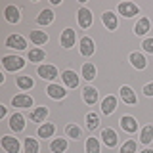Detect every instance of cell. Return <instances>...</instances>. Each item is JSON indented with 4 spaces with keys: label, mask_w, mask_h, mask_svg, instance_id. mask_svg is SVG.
<instances>
[{
    "label": "cell",
    "mask_w": 153,
    "mask_h": 153,
    "mask_svg": "<svg viewBox=\"0 0 153 153\" xmlns=\"http://www.w3.org/2000/svg\"><path fill=\"white\" fill-rule=\"evenodd\" d=\"M2 65H4L6 71H19L23 65H25V61H23L21 57H17V56H6L2 59Z\"/></svg>",
    "instance_id": "cell-1"
},
{
    "label": "cell",
    "mask_w": 153,
    "mask_h": 153,
    "mask_svg": "<svg viewBox=\"0 0 153 153\" xmlns=\"http://www.w3.org/2000/svg\"><path fill=\"white\" fill-rule=\"evenodd\" d=\"M6 46L13 48V50H25L27 42H25V38H23L21 35H10L6 38Z\"/></svg>",
    "instance_id": "cell-2"
},
{
    "label": "cell",
    "mask_w": 153,
    "mask_h": 153,
    "mask_svg": "<svg viewBox=\"0 0 153 153\" xmlns=\"http://www.w3.org/2000/svg\"><path fill=\"white\" fill-rule=\"evenodd\" d=\"M75 40H76V35L73 29H65L61 31V36H59V42L63 48H73L75 46Z\"/></svg>",
    "instance_id": "cell-3"
},
{
    "label": "cell",
    "mask_w": 153,
    "mask_h": 153,
    "mask_svg": "<svg viewBox=\"0 0 153 153\" xmlns=\"http://www.w3.org/2000/svg\"><path fill=\"white\" fill-rule=\"evenodd\" d=\"M76 17H79V25L82 29H88L90 25H92V13H90V10L80 8L79 12H76Z\"/></svg>",
    "instance_id": "cell-4"
},
{
    "label": "cell",
    "mask_w": 153,
    "mask_h": 153,
    "mask_svg": "<svg viewBox=\"0 0 153 153\" xmlns=\"http://www.w3.org/2000/svg\"><path fill=\"white\" fill-rule=\"evenodd\" d=\"M38 75L44 80H54V79H57V69L54 65H40L38 67Z\"/></svg>",
    "instance_id": "cell-5"
},
{
    "label": "cell",
    "mask_w": 153,
    "mask_h": 153,
    "mask_svg": "<svg viewBox=\"0 0 153 153\" xmlns=\"http://www.w3.org/2000/svg\"><path fill=\"white\" fill-rule=\"evenodd\" d=\"M2 147H4L8 153H19V142H17V138L4 136V138H2Z\"/></svg>",
    "instance_id": "cell-6"
},
{
    "label": "cell",
    "mask_w": 153,
    "mask_h": 153,
    "mask_svg": "<svg viewBox=\"0 0 153 153\" xmlns=\"http://www.w3.org/2000/svg\"><path fill=\"white\" fill-rule=\"evenodd\" d=\"M119 12L123 13L124 17H132V16H138V6L136 4H132V2H123V4H119Z\"/></svg>",
    "instance_id": "cell-7"
},
{
    "label": "cell",
    "mask_w": 153,
    "mask_h": 153,
    "mask_svg": "<svg viewBox=\"0 0 153 153\" xmlns=\"http://www.w3.org/2000/svg\"><path fill=\"white\" fill-rule=\"evenodd\" d=\"M119 123H121V126L124 128V130L130 132V134L138 130V123H136V119L130 117V115H124V117H121V121H119Z\"/></svg>",
    "instance_id": "cell-8"
},
{
    "label": "cell",
    "mask_w": 153,
    "mask_h": 153,
    "mask_svg": "<svg viewBox=\"0 0 153 153\" xmlns=\"http://www.w3.org/2000/svg\"><path fill=\"white\" fill-rule=\"evenodd\" d=\"M94 40L90 36H82L80 38V54L82 56H92L94 54Z\"/></svg>",
    "instance_id": "cell-9"
},
{
    "label": "cell",
    "mask_w": 153,
    "mask_h": 153,
    "mask_svg": "<svg viewBox=\"0 0 153 153\" xmlns=\"http://www.w3.org/2000/svg\"><path fill=\"white\" fill-rule=\"evenodd\" d=\"M61 79H63V82L69 86V88H76V86H79V76H76V73L75 71H63V73H61Z\"/></svg>",
    "instance_id": "cell-10"
},
{
    "label": "cell",
    "mask_w": 153,
    "mask_h": 153,
    "mask_svg": "<svg viewBox=\"0 0 153 153\" xmlns=\"http://www.w3.org/2000/svg\"><path fill=\"white\" fill-rule=\"evenodd\" d=\"M10 126H12V130L21 132L23 128H25V119H23V115L21 113H13L12 119H10Z\"/></svg>",
    "instance_id": "cell-11"
},
{
    "label": "cell",
    "mask_w": 153,
    "mask_h": 153,
    "mask_svg": "<svg viewBox=\"0 0 153 153\" xmlns=\"http://www.w3.org/2000/svg\"><path fill=\"white\" fill-rule=\"evenodd\" d=\"M12 105L13 107H33V98L25 94H19L12 100Z\"/></svg>",
    "instance_id": "cell-12"
},
{
    "label": "cell",
    "mask_w": 153,
    "mask_h": 153,
    "mask_svg": "<svg viewBox=\"0 0 153 153\" xmlns=\"http://www.w3.org/2000/svg\"><path fill=\"white\" fill-rule=\"evenodd\" d=\"M46 92H48V96H50V98H54V100H63L65 98V88H61L59 84H50L46 88Z\"/></svg>",
    "instance_id": "cell-13"
},
{
    "label": "cell",
    "mask_w": 153,
    "mask_h": 153,
    "mask_svg": "<svg viewBox=\"0 0 153 153\" xmlns=\"http://www.w3.org/2000/svg\"><path fill=\"white\" fill-rule=\"evenodd\" d=\"M115 107H117V98H115V96H107L102 103V111L105 115H111L115 111Z\"/></svg>",
    "instance_id": "cell-14"
},
{
    "label": "cell",
    "mask_w": 153,
    "mask_h": 153,
    "mask_svg": "<svg viewBox=\"0 0 153 153\" xmlns=\"http://www.w3.org/2000/svg\"><path fill=\"white\" fill-rule=\"evenodd\" d=\"M121 98H123V102H126V103H130V105H134V103L138 102L136 94L132 92L130 86H123V88H121Z\"/></svg>",
    "instance_id": "cell-15"
},
{
    "label": "cell",
    "mask_w": 153,
    "mask_h": 153,
    "mask_svg": "<svg viewBox=\"0 0 153 153\" xmlns=\"http://www.w3.org/2000/svg\"><path fill=\"white\" fill-rule=\"evenodd\" d=\"M102 138H103V142H105L107 147H115V143H117V134H115L113 128H105L102 132Z\"/></svg>",
    "instance_id": "cell-16"
},
{
    "label": "cell",
    "mask_w": 153,
    "mask_h": 153,
    "mask_svg": "<svg viewBox=\"0 0 153 153\" xmlns=\"http://www.w3.org/2000/svg\"><path fill=\"white\" fill-rule=\"evenodd\" d=\"M102 19H103V25L107 27L109 31H115V29H117V16H115L113 12H105L102 16Z\"/></svg>",
    "instance_id": "cell-17"
},
{
    "label": "cell",
    "mask_w": 153,
    "mask_h": 153,
    "mask_svg": "<svg viewBox=\"0 0 153 153\" xmlns=\"http://www.w3.org/2000/svg\"><path fill=\"white\" fill-rule=\"evenodd\" d=\"M82 94H84V102L88 105H94L96 102H98V90L92 88V86H86Z\"/></svg>",
    "instance_id": "cell-18"
},
{
    "label": "cell",
    "mask_w": 153,
    "mask_h": 153,
    "mask_svg": "<svg viewBox=\"0 0 153 153\" xmlns=\"http://www.w3.org/2000/svg\"><path fill=\"white\" fill-rule=\"evenodd\" d=\"M50 149L54 153H63L67 149V140H65V138H56V140H52Z\"/></svg>",
    "instance_id": "cell-19"
},
{
    "label": "cell",
    "mask_w": 153,
    "mask_h": 153,
    "mask_svg": "<svg viewBox=\"0 0 153 153\" xmlns=\"http://www.w3.org/2000/svg\"><path fill=\"white\" fill-rule=\"evenodd\" d=\"M36 21H38V25H50L54 21V12L52 10H42L40 16L36 17Z\"/></svg>",
    "instance_id": "cell-20"
},
{
    "label": "cell",
    "mask_w": 153,
    "mask_h": 153,
    "mask_svg": "<svg viewBox=\"0 0 153 153\" xmlns=\"http://www.w3.org/2000/svg\"><path fill=\"white\" fill-rule=\"evenodd\" d=\"M29 36H31V40L35 42V44H38V46L48 42V35H46L44 31H31V33H29Z\"/></svg>",
    "instance_id": "cell-21"
},
{
    "label": "cell",
    "mask_w": 153,
    "mask_h": 153,
    "mask_svg": "<svg viewBox=\"0 0 153 153\" xmlns=\"http://www.w3.org/2000/svg\"><path fill=\"white\" fill-rule=\"evenodd\" d=\"M4 16H6V19L10 23H17L19 17H21V16H19V10L16 6H8L6 10H4Z\"/></svg>",
    "instance_id": "cell-22"
},
{
    "label": "cell",
    "mask_w": 153,
    "mask_h": 153,
    "mask_svg": "<svg viewBox=\"0 0 153 153\" xmlns=\"http://www.w3.org/2000/svg\"><path fill=\"white\" fill-rule=\"evenodd\" d=\"M48 117V107H36L35 111L31 113V121L33 123H42Z\"/></svg>",
    "instance_id": "cell-23"
},
{
    "label": "cell",
    "mask_w": 153,
    "mask_h": 153,
    "mask_svg": "<svg viewBox=\"0 0 153 153\" xmlns=\"http://www.w3.org/2000/svg\"><path fill=\"white\" fill-rule=\"evenodd\" d=\"M130 63L136 67V69H146V57L138 52H132L130 54Z\"/></svg>",
    "instance_id": "cell-24"
},
{
    "label": "cell",
    "mask_w": 153,
    "mask_h": 153,
    "mask_svg": "<svg viewBox=\"0 0 153 153\" xmlns=\"http://www.w3.org/2000/svg\"><path fill=\"white\" fill-rule=\"evenodd\" d=\"M147 31H149V19H147V17H142L140 21L134 25V33H136V35H146Z\"/></svg>",
    "instance_id": "cell-25"
},
{
    "label": "cell",
    "mask_w": 153,
    "mask_h": 153,
    "mask_svg": "<svg viewBox=\"0 0 153 153\" xmlns=\"http://www.w3.org/2000/svg\"><path fill=\"white\" fill-rule=\"evenodd\" d=\"M54 132H56V126L52 123H44L42 126H38V136L40 138H50Z\"/></svg>",
    "instance_id": "cell-26"
},
{
    "label": "cell",
    "mask_w": 153,
    "mask_h": 153,
    "mask_svg": "<svg viewBox=\"0 0 153 153\" xmlns=\"http://www.w3.org/2000/svg\"><path fill=\"white\" fill-rule=\"evenodd\" d=\"M46 57L44 50H40V48H33L31 52H29V59L33 61V63H38V61H42Z\"/></svg>",
    "instance_id": "cell-27"
},
{
    "label": "cell",
    "mask_w": 153,
    "mask_h": 153,
    "mask_svg": "<svg viewBox=\"0 0 153 153\" xmlns=\"http://www.w3.org/2000/svg\"><path fill=\"white\" fill-rule=\"evenodd\" d=\"M17 86L21 90H29V88H33V86H35V82H33V79L31 76H17Z\"/></svg>",
    "instance_id": "cell-28"
},
{
    "label": "cell",
    "mask_w": 153,
    "mask_h": 153,
    "mask_svg": "<svg viewBox=\"0 0 153 153\" xmlns=\"http://www.w3.org/2000/svg\"><path fill=\"white\" fill-rule=\"evenodd\" d=\"M82 76H84L86 80L96 79V67H94L92 63H84V65H82Z\"/></svg>",
    "instance_id": "cell-29"
},
{
    "label": "cell",
    "mask_w": 153,
    "mask_h": 153,
    "mask_svg": "<svg viewBox=\"0 0 153 153\" xmlns=\"http://www.w3.org/2000/svg\"><path fill=\"white\" fill-rule=\"evenodd\" d=\"M140 140H142V143H151L153 142V126H143L142 128Z\"/></svg>",
    "instance_id": "cell-30"
},
{
    "label": "cell",
    "mask_w": 153,
    "mask_h": 153,
    "mask_svg": "<svg viewBox=\"0 0 153 153\" xmlns=\"http://www.w3.org/2000/svg\"><path fill=\"white\" fill-rule=\"evenodd\" d=\"M25 153H38V142L35 138H25Z\"/></svg>",
    "instance_id": "cell-31"
},
{
    "label": "cell",
    "mask_w": 153,
    "mask_h": 153,
    "mask_svg": "<svg viewBox=\"0 0 153 153\" xmlns=\"http://www.w3.org/2000/svg\"><path fill=\"white\" fill-rule=\"evenodd\" d=\"M98 124H100V117L96 113H88V115H86V126H88L90 130L98 128Z\"/></svg>",
    "instance_id": "cell-32"
},
{
    "label": "cell",
    "mask_w": 153,
    "mask_h": 153,
    "mask_svg": "<svg viewBox=\"0 0 153 153\" xmlns=\"http://www.w3.org/2000/svg\"><path fill=\"white\" fill-rule=\"evenodd\" d=\"M86 153H100V143L96 138H88L86 140Z\"/></svg>",
    "instance_id": "cell-33"
},
{
    "label": "cell",
    "mask_w": 153,
    "mask_h": 153,
    "mask_svg": "<svg viewBox=\"0 0 153 153\" xmlns=\"http://www.w3.org/2000/svg\"><path fill=\"white\" fill-rule=\"evenodd\" d=\"M65 132H67V136H69V138H75V140H79V138H80V128L75 126V124H67Z\"/></svg>",
    "instance_id": "cell-34"
},
{
    "label": "cell",
    "mask_w": 153,
    "mask_h": 153,
    "mask_svg": "<svg viewBox=\"0 0 153 153\" xmlns=\"http://www.w3.org/2000/svg\"><path fill=\"white\" fill-rule=\"evenodd\" d=\"M121 153H136V142H134V140H128L121 147Z\"/></svg>",
    "instance_id": "cell-35"
},
{
    "label": "cell",
    "mask_w": 153,
    "mask_h": 153,
    "mask_svg": "<svg viewBox=\"0 0 153 153\" xmlns=\"http://www.w3.org/2000/svg\"><path fill=\"white\" fill-rule=\"evenodd\" d=\"M142 46H143V50H146V52H149V54H153V38H146Z\"/></svg>",
    "instance_id": "cell-36"
},
{
    "label": "cell",
    "mask_w": 153,
    "mask_h": 153,
    "mask_svg": "<svg viewBox=\"0 0 153 153\" xmlns=\"http://www.w3.org/2000/svg\"><path fill=\"white\" fill-rule=\"evenodd\" d=\"M143 94H146V96H153V82L143 86Z\"/></svg>",
    "instance_id": "cell-37"
},
{
    "label": "cell",
    "mask_w": 153,
    "mask_h": 153,
    "mask_svg": "<svg viewBox=\"0 0 153 153\" xmlns=\"http://www.w3.org/2000/svg\"><path fill=\"white\" fill-rule=\"evenodd\" d=\"M4 115H6V107H4V105H0V117H4Z\"/></svg>",
    "instance_id": "cell-38"
},
{
    "label": "cell",
    "mask_w": 153,
    "mask_h": 153,
    "mask_svg": "<svg viewBox=\"0 0 153 153\" xmlns=\"http://www.w3.org/2000/svg\"><path fill=\"white\" fill-rule=\"evenodd\" d=\"M142 153H153V149H143Z\"/></svg>",
    "instance_id": "cell-39"
}]
</instances>
